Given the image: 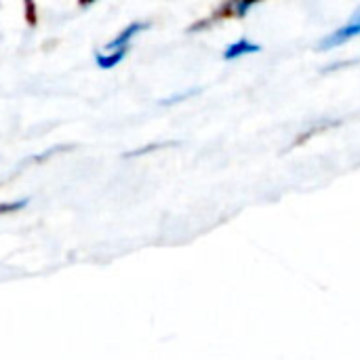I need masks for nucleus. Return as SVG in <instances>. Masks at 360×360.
I'll use <instances>...</instances> for the list:
<instances>
[{"label":"nucleus","mask_w":360,"mask_h":360,"mask_svg":"<svg viewBox=\"0 0 360 360\" xmlns=\"http://www.w3.org/2000/svg\"><path fill=\"white\" fill-rule=\"evenodd\" d=\"M30 205V198H17L11 202H0V215H8V213H17L21 209H25Z\"/></svg>","instance_id":"obj_6"},{"label":"nucleus","mask_w":360,"mask_h":360,"mask_svg":"<svg viewBox=\"0 0 360 360\" xmlns=\"http://www.w3.org/2000/svg\"><path fill=\"white\" fill-rule=\"evenodd\" d=\"M25 15H27V21L34 25L36 23V8H34V0H25Z\"/></svg>","instance_id":"obj_9"},{"label":"nucleus","mask_w":360,"mask_h":360,"mask_svg":"<svg viewBox=\"0 0 360 360\" xmlns=\"http://www.w3.org/2000/svg\"><path fill=\"white\" fill-rule=\"evenodd\" d=\"M356 61H340V63H335V65H329V68H325L323 72H333V70H340V68H348V65H354Z\"/></svg>","instance_id":"obj_10"},{"label":"nucleus","mask_w":360,"mask_h":360,"mask_svg":"<svg viewBox=\"0 0 360 360\" xmlns=\"http://www.w3.org/2000/svg\"><path fill=\"white\" fill-rule=\"evenodd\" d=\"M146 30H150V23L148 21H133V23H129L114 40H110L108 44H105V49L108 51H114V49H124V46H129L141 32H146Z\"/></svg>","instance_id":"obj_2"},{"label":"nucleus","mask_w":360,"mask_h":360,"mask_svg":"<svg viewBox=\"0 0 360 360\" xmlns=\"http://www.w3.org/2000/svg\"><path fill=\"white\" fill-rule=\"evenodd\" d=\"M255 53H262V44H255L249 38H240V40L232 42L224 51V59L226 61H234V59H240V57H247V55H255Z\"/></svg>","instance_id":"obj_3"},{"label":"nucleus","mask_w":360,"mask_h":360,"mask_svg":"<svg viewBox=\"0 0 360 360\" xmlns=\"http://www.w3.org/2000/svg\"><path fill=\"white\" fill-rule=\"evenodd\" d=\"M78 2H80V4H82V6H89V4H93V2H95V0H78Z\"/></svg>","instance_id":"obj_11"},{"label":"nucleus","mask_w":360,"mask_h":360,"mask_svg":"<svg viewBox=\"0 0 360 360\" xmlns=\"http://www.w3.org/2000/svg\"><path fill=\"white\" fill-rule=\"evenodd\" d=\"M360 36V6L354 11V15L350 17V21L346 25H342L340 30H335L333 34L325 36L321 42H319V51H331V49H338L346 42H350L352 38Z\"/></svg>","instance_id":"obj_1"},{"label":"nucleus","mask_w":360,"mask_h":360,"mask_svg":"<svg viewBox=\"0 0 360 360\" xmlns=\"http://www.w3.org/2000/svg\"><path fill=\"white\" fill-rule=\"evenodd\" d=\"M257 2H262V0H232V2H228V4H224V11L219 13L221 17L224 15H236V17H245Z\"/></svg>","instance_id":"obj_5"},{"label":"nucleus","mask_w":360,"mask_h":360,"mask_svg":"<svg viewBox=\"0 0 360 360\" xmlns=\"http://www.w3.org/2000/svg\"><path fill=\"white\" fill-rule=\"evenodd\" d=\"M198 91H200V89H190V91H186V93H179V95H173V97H169V99H162V101H160V105H173V103H179V101H186V99H190V97H194V95H198Z\"/></svg>","instance_id":"obj_7"},{"label":"nucleus","mask_w":360,"mask_h":360,"mask_svg":"<svg viewBox=\"0 0 360 360\" xmlns=\"http://www.w3.org/2000/svg\"><path fill=\"white\" fill-rule=\"evenodd\" d=\"M167 146H175V143H154V146H143L139 150H133V152H127L124 158H131V156H141V154H148V152H154V150H160V148H167Z\"/></svg>","instance_id":"obj_8"},{"label":"nucleus","mask_w":360,"mask_h":360,"mask_svg":"<svg viewBox=\"0 0 360 360\" xmlns=\"http://www.w3.org/2000/svg\"><path fill=\"white\" fill-rule=\"evenodd\" d=\"M127 55H129V46H124V49H114V51H110V53H97V55H95V63H97V68H101V70H112V68H116L118 63H122Z\"/></svg>","instance_id":"obj_4"}]
</instances>
